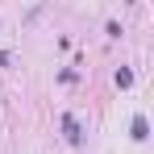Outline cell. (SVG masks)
<instances>
[{
    "label": "cell",
    "mask_w": 154,
    "mask_h": 154,
    "mask_svg": "<svg viewBox=\"0 0 154 154\" xmlns=\"http://www.w3.org/2000/svg\"><path fill=\"white\" fill-rule=\"evenodd\" d=\"M129 83H133V71H125V67H121V71H117V88H129Z\"/></svg>",
    "instance_id": "3957f363"
},
{
    "label": "cell",
    "mask_w": 154,
    "mask_h": 154,
    "mask_svg": "<svg viewBox=\"0 0 154 154\" xmlns=\"http://www.w3.org/2000/svg\"><path fill=\"white\" fill-rule=\"evenodd\" d=\"M63 133H67V142H71V146H79V142H83V133H79V121L71 117V112L63 117Z\"/></svg>",
    "instance_id": "6da1fadb"
},
{
    "label": "cell",
    "mask_w": 154,
    "mask_h": 154,
    "mask_svg": "<svg viewBox=\"0 0 154 154\" xmlns=\"http://www.w3.org/2000/svg\"><path fill=\"white\" fill-rule=\"evenodd\" d=\"M133 137H137V142H146V137H150V121H146V117H133Z\"/></svg>",
    "instance_id": "7a4b0ae2"
}]
</instances>
